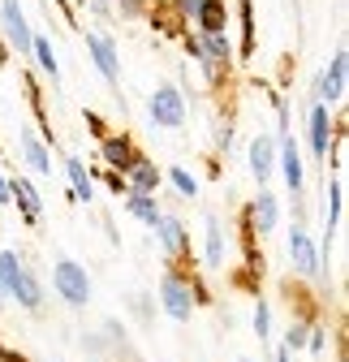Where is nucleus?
Segmentation results:
<instances>
[{
	"mask_svg": "<svg viewBox=\"0 0 349 362\" xmlns=\"http://www.w3.org/2000/svg\"><path fill=\"white\" fill-rule=\"evenodd\" d=\"M324 345H328V328L311 324V328H307V349H311V354L319 358V354H324Z\"/></svg>",
	"mask_w": 349,
	"mask_h": 362,
	"instance_id": "obj_28",
	"label": "nucleus"
},
{
	"mask_svg": "<svg viewBox=\"0 0 349 362\" xmlns=\"http://www.w3.org/2000/svg\"><path fill=\"white\" fill-rule=\"evenodd\" d=\"M125 186L134 190V194H155V190H160V168H155V160L138 156L134 164L125 168Z\"/></svg>",
	"mask_w": 349,
	"mask_h": 362,
	"instance_id": "obj_17",
	"label": "nucleus"
},
{
	"mask_svg": "<svg viewBox=\"0 0 349 362\" xmlns=\"http://www.w3.org/2000/svg\"><path fill=\"white\" fill-rule=\"evenodd\" d=\"M160 306H164L168 320L186 324L190 315H194V306H199L194 281H190V276H182V272H164V281H160Z\"/></svg>",
	"mask_w": 349,
	"mask_h": 362,
	"instance_id": "obj_1",
	"label": "nucleus"
},
{
	"mask_svg": "<svg viewBox=\"0 0 349 362\" xmlns=\"http://www.w3.org/2000/svg\"><path fill=\"white\" fill-rule=\"evenodd\" d=\"M147 112H151V125H160V129H182L186 125V90H177L172 82H164V86H155L151 90V100H147Z\"/></svg>",
	"mask_w": 349,
	"mask_h": 362,
	"instance_id": "obj_3",
	"label": "nucleus"
},
{
	"mask_svg": "<svg viewBox=\"0 0 349 362\" xmlns=\"http://www.w3.org/2000/svg\"><path fill=\"white\" fill-rule=\"evenodd\" d=\"M254 48V18H250V0H242V57Z\"/></svg>",
	"mask_w": 349,
	"mask_h": 362,
	"instance_id": "obj_27",
	"label": "nucleus"
},
{
	"mask_svg": "<svg viewBox=\"0 0 349 362\" xmlns=\"http://www.w3.org/2000/svg\"><path fill=\"white\" fill-rule=\"evenodd\" d=\"M52 289H57V298H65V306H86L91 302V276H86V267L73 263V259L52 263Z\"/></svg>",
	"mask_w": 349,
	"mask_h": 362,
	"instance_id": "obj_2",
	"label": "nucleus"
},
{
	"mask_svg": "<svg viewBox=\"0 0 349 362\" xmlns=\"http://www.w3.org/2000/svg\"><path fill=\"white\" fill-rule=\"evenodd\" d=\"M104 186H108L112 194H129V186H125V173H112V168H108V177H104Z\"/></svg>",
	"mask_w": 349,
	"mask_h": 362,
	"instance_id": "obj_29",
	"label": "nucleus"
},
{
	"mask_svg": "<svg viewBox=\"0 0 349 362\" xmlns=\"http://www.w3.org/2000/svg\"><path fill=\"white\" fill-rule=\"evenodd\" d=\"M86 5H91L95 13H112V5H108V0H86Z\"/></svg>",
	"mask_w": 349,
	"mask_h": 362,
	"instance_id": "obj_32",
	"label": "nucleus"
},
{
	"mask_svg": "<svg viewBox=\"0 0 349 362\" xmlns=\"http://www.w3.org/2000/svg\"><path fill=\"white\" fill-rule=\"evenodd\" d=\"M341 211H345V181L336 177L328 186V246H332V233L341 229Z\"/></svg>",
	"mask_w": 349,
	"mask_h": 362,
	"instance_id": "obj_23",
	"label": "nucleus"
},
{
	"mask_svg": "<svg viewBox=\"0 0 349 362\" xmlns=\"http://www.w3.org/2000/svg\"><path fill=\"white\" fill-rule=\"evenodd\" d=\"M276 168L285 173L289 194H302V190H307V173H302V147L289 139V134H280V139H276Z\"/></svg>",
	"mask_w": 349,
	"mask_h": 362,
	"instance_id": "obj_8",
	"label": "nucleus"
},
{
	"mask_svg": "<svg viewBox=\"0 0 349 362\" xmlns=\"http://www.w3.org/2000/svg\"><path fill=\"white\" fill-rule=\"evenodd\" d=\"M307 328H311L307 320H289V332H285V349L289 354H297L302 345H307Z\"/></svg>",
	"mask_w": 349,
	"mask_h": 362,
	"instance_id": "obj_26",
	"label": "nucleus"
},
{
	"mask_svg": "<svg viewBox=\"0 0 349 362\" xmlns=\"http://www.w3.org/2000/svg\"><path fill=\"white\" fill-rule=\"evenodd\" d=\"M30 57H35V65L43 69V78H48L52 86L61 82V61H57V52H52V39H48V35H35V39H30Z\"/></svg>",
	"mask_w": 349,
	"mask_h": 362,
	"instance_id": "obj_19",
	"label": "nucleus"
},
{
	"mask_svg": "<svg viewBox=\"0 0 349 362\" xmlns=\"http://www.w3.org/2000/svg\"><path fill=\"white\" fill-rule=\"evenodd\" d=\"M0 35H5V43H9L18 57H30L35 30H30V22H26V13H22L18 0H0Z\"/></svg>",
	"mask_w": 349,
	"mask_h": 362,
	"instance_id": "obj_5",
	"label": "nucleus"
},
{
	"mask_svg": "<svg viewBox=\"0 0 349 362\" xmlns=\"http://www.w3.org/2000/svg\"><path fill=\"white\" fill-rule=\"evenodd\" d=\"M203 259L207 267H225V224L207 216V238H203Z\"/></svg>",
	"mask_w": 349,
	"mask_h": 362,
	"instance_id": "obj_21",
	"label": "nucleus"
},
{
	"mask_svg": "<svg viewBox=\"0 0 349 362\" xmlns=\"http://www.w3.org/2000/svg\"><path fill=\"white\" fill-rule=\"evenodd\" d=\"M246 224H250V233H272L276 224H280V203H276V194L259 190V199L250 203V216H246Z\"/></svg>",
	"mask_w": 349,
	"mask_h": 362,
	"instance_id": "obj_15",
	"label": "nucleus"
},
{
	"mask_svg": "<svg viewBox=\"0 0 349 362\" xmlns=\"http://www.w3.org/2000/svg\"><path fill=\"white\" fill-rule=\"evenodd\" d=\"M237 362H250V358H237Z\"/></svg>",
	"mask_w": 349,
	"mask_h": 362,
	"instance_id": "obj_35",
	"label": "nucleus"
},
{
	"mask_svg": "<svg viewBox=\"0 0 349 362\" xmlns=\"http://www.w3.org/2000/svg\"><path fill=\"white\" fill-rule=\"evenodd\" d=\"M125 211L134 216V220H143L147 229L160 220V203H155V194H134V190H129V194H125Z\"/></svg>",
	"mask_w": 349,
	"mask_h": 362,
	"instance_id": "obj_22",
	"label": "nucleus"
},
{
	"mask_svg": "<svg viewBox=\"0 0 349 362\" xmlns=\"http://www.w3.org/2000/svg\"><path fill=\"white\" fill-rule=\"evenodd\" d=\"M65 177H69V194L78 199V203H91L95 199V177L91 173H86V164L78 160V156H65Z\"/></svg>",
	"mask_w": 349,
	"mask_h": 362,
	"instance_id": "obj_18",
	"label": "nucleus"
},
{
	"mask_svg": "<svg viewBox=\"0 0 349 362\" xmlns=\"http://www.w3.org/2000/svg\"><path fill=\"white\" fill-rule=\"evenodd\" d=\"M151 229H155V238H160V246H164L168 259H182V255L190 250V233H186V224H182L177 216H164V211H160V220L151 224Z\"/></svg>",
	"mask_w": 349,
	"mask_h": 362,
	"instance_id": "obj_12",
	"label": "nucleus"
},
{
	"mask_svg": "<svg viewBox=\"0 0 349 362\" xmlns=\"http://www.w3.org/2000/svg\"><path fill=\"white\" fill-rule=\"evenodd\" d=\"M215 143H220V147L229 151V147H233V125H220V134H215Z\"/></svg>",
	"mask_w": 349,
	"mask_h": 362,
	"instance_id": "obj_30",
	"label": "nucleus"
},
{
	"mask_svg": "<svg viewBox=\"0 0 349 362\" xmlns=\"http://www.w3.org/2000/svg\"><path fill=\"white\" fill-rule=\"evenodd\" d=\"M86 57H91V65L100 69V78H104L108 86L121 82V52H117L112 35H104V30H86Z\"/></svg>",
	"mask_w": 349,
	"mask_h": 362,
	"instance_id": "obj_4",
	"label": "nucleus"
},
{
	"mask_svg": "<svg viewBox=\"0 0 349 362\" xmlns=\"http://www.w3.org/2000/svg\"><path fill=\"white\" fill-rule=\"evenodd\" d=\"M0 306H5V293H0Z\"/></svg>",
	"mask_w": 349,
	"mask_h": 362,
	"instance_id": "obj_34",
	"label": "nucleus"
},
{
	"mask_svg": "<svg viewBox=\"0 0 349 362\" xmlns=\"http://www.w3.org/2000/svg\"><path fill=\"white\" fill-rule=\"evenodd\" d=\"M5 298H13V302H18L22 310H30V315L43 310V285H39V276H35L26 263H22V272L13 276V285L5 289Z\"/></svg>",
	"mask_w": 349,
	"mask_h": 362,
	"instance_id": "obj_11",
	"label": "nucleus"
},
{
	"mask_svg": "<svg viewBox=\"0 0 349 362\" xmlns=\"http://www.w3.org/2000/svg\"><path fill=\"white\" fill-rule=\"evenodd\" d=\"M18 147H22L30 173H39V177H48V173H52V151H48V143H43L35 129H18Z\"/></svg>",
	"mask_w": 349,
	"mask_h": 362,
	"instance_id": "obj_16",
	"label": "nucleus"
},
{
	"mask_svg": "<svg viewBox=\"0 0 349 362\" xmlns=\"http://www.w3.org/2000/svg\"><path fill=\"white\" fill-rule=\"evenodd\" d=\"M5 203H9V177L0 173V207H5Z\"/></svg>",
	"mask_w": 349,
	"mask_h": 362,
	"instance_id": "obj_31",
	"label": "nucleus"
},
{
	"mask_svg": "<svg viewBox=\"0 0 349 362\" xmlns=\"http://www.w3.org/2000/svg\"><path fill=\"white\" fill-rule=\"evenodd\" d=\"M168 181H172V190H177L182 199H194V194H199V177H194L190 168H182V164L168 168Z\"/></svg>",
	"mask_w": 349,
	"mask_h": 362,
	"instance_id": "obj_24",
	"label": "nucleus"
},
{
	"mask_svg": "<svg viewBox=\"0 0 349 362\" xmlns=\"http://www.w3.org/2000/svg\"><path fill=\"white\" fill-rule=\"evenodd\" d=\"M100 160H104L112 173H125L129 164L138 160V147H134V139H129V134H104V139H100Z\"/></svg>",
	"mask_w": 349,
	"mask_h": 362,
	"instance_id": "obj_10",
	"label": "nucleus"
},
{
	"mask_svg": "<svg viewBox=\"0 0 349 362\" xmlns=\"http://www.w3.org/2000/svg\"><path fill=\"white\" fill-rule=\"evenodd\" d=\"M289 263H293L297 276H319V272H324V255H319L315 238L302 229V224L289 229Z\"/></svg>",
	"mask_w": 349,
	"mask_h": 362,
	"instance_id": "obj_6",
	"label": "nucleus"
},
{
	"mask_svg": "<svg viewBox=\"0 0 349 362\" xmlns=\"http://www.w3.org/2000/svg\"><path fill=\"white\" fill-rule=\"evenodd\" d=\"M345 82H349V52L336 48V52H332V65H328V69L319 74V82H315V100L341 104V100H345Z\"/></svg>",
	"mask_w": 349,
	"mask_h": 362,
	"instance_id": "obj_7",
	"label": "nucleus"
},
{
	"mask_svg": "<svg viewBox=\"0 0 349 362\" xmlns=\"http://www.w3.org/2000/svg\"><path fill=\"white\" fill-rule=\"evenodd\" d=\"M9 203H18V216H22L26 224H39V216H43V199H39V190L30 186L26 177H9Z\"/></svg>",
	"mask_w": 349,
	"mask_h": 362,
	"instance_id": "obj_14",
	"label": "nucleus"
},
{
	"mask_svg": "<svg viewBox=\"0 0 349 362\" xmlns=\"http://www.w3.org/2000/svg\"><path fill=\"white\" fill-rule=\"evenodd\" d=\"M332 112H328V104L324 100H315L311 104V117H307V143H311V156L315 160H328V147H332Z\"/></svg>",
	"mask_w": 349,
	"mask_h": 362,
	"instance_id": "obj_9",
	"label": "nucleus"
},
{
	"mask_svg": "<svg viewBox=\"0 0 349 362\" xmlns=\"http://www.w3.org/2000/svg\"><path fill=\"white\" fill-rule=\"evenodd\" d=\"M276 362H293V354H289V349L280 345V349H276Z\"/></svg>",
	"mask_w": 349,
	"mask_h": 362,
	"instance_id": "obj_33",
	"label": "nucleus"
},
{
	"mask_svg": "<svg viewBox=\"0 0 349 362\" xmlns=\"http://www.w3.org/2000/svg\"><path fill=\"white\" fill-rule=\"evenodd\" d=\"M250 320H254V337H259V341H268V337H272V310H268L264 298L254 302V315H250Z\"/></svg>",
	"mask_w": 349,
	"mask_h": 362,
	"instance_id": "obj_25",
	"label": "nucleus"
},
{
	"mask_svg": "<svg viewBox=\"0 0 349 362\" xmlns=\"http://www.w3.org/2000/svg\"><path fill=\"white\" fill-rule=\"evenodd\" d=\"M250 173L259 186H268L272 173H276V139L272 134H259V139L250 143Z\"/></svg>",
	"mask_w": 349,
	"mask_h": 362,
	"instance_id": "obj_13",
	"label": "nucleus"
},
{
	"mask_svg": "<svg viewBox=\"0 0 349 362\" xmlns=\"http://www.w3.org/2000/svg\"><path fill=\"white\" fill-rule=\"evenodd\" d=\"M190 22H199V30H229V9H225V0H203V5L190 13Z\"/></svg>",
	"mask_w": 349,
	"mask_h": 362,
	"instance_id": "obj_20",
	"label": "nucleus"
}]
</instances>
